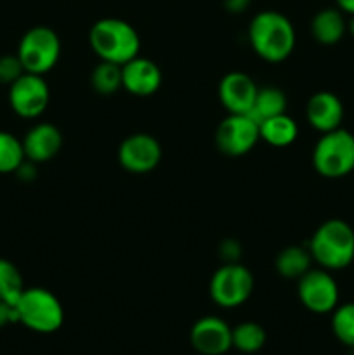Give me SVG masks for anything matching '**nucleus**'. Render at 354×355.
<instances>
[{"mask_svg":"<svg viewBox=\"0 0 354 355\" xmlns=\"http://www.w3.org/2000/svg\"><path fill=\"white\" fill-rule=\"evenodd\" d=\"M252 51L267 62H283L295 49V28L285 14L262 10L248 24Z\"/></svg>","mask_w":354,"mask_h":355,"instance_id":"1","label":"nucleus"},{"mask_svg":"<svg viewBox=\"0 0 354 355\" xmlns=\"http://www.w3.org/2000/svg\"><path fill=\"white\" fill-rule=\"evenodd\" d=\"M89 44L101 61L120 66L137 58L141 51L137 30L118 17H103L96 21L89 31Z\"/></svg>","mask_w":354,"mask_h":355,"instance_id":"2","label":"nucleus"},{"mask_svg":"<svg viewBox=\"0 0 354 355\" xmlns=\"http://www.w3.org/2000/svg\"><path fill=\"white\" fill-rule=\"evenodd\" d=\"M307 248L321 269H346L354 262V229L342 218H330L312 232Z\"/></svg>","mask_w":354,"mask_h":355,"instance_id":"3","label":"nucleus"},{"mask_svg":"<svg viewBox=\"0 0 354 355\" xmlns=\"http://www.w3.org/2000/svg\"><path fill=\"white\" fill-rule=\"evenodd\" d=\"M17 312V322L35 333L58 331L65 322V309L59 298L45 288H24L23 295L14 305Z\"/></svg>","mask_w":354,"mask_h":355,"instance_id":"4","label":"nucleus"},{"mask_svg":"<svg viewBox=\"0 0 354 355\" xmlns=\"http://www.w3.org/2000/svg\"><path fill=\"white\" fill-rule=\"evenodd\" d=\"M312 166L325 179H342L354 170V134L346 128L321 134L312 149Z\"/></svg>","mask_w":354,"mask_h":355,"instance_id":"5","label":"nucleus"},{"mask_svg":"<svg viewBox=\"0 0 354 355\" xmlns=\"http://www.w3.org/2000/svg\"><path fill=\"white\" fill-rule=\"evenodd\" d=\"M61 55V40L49 26H35L28 30L17 45V58L24 71L42 75L51 71Z\"/></svg>","mask_w":354,"mask_h":355,"instance_id":"6","label":"nucleus"},{"mask_svg":"<svg viewBox=\"0 0 354 355\" xmlns=\"http://www.w3.org/2000/svg\"><path fill=\"white\" fill-rule=\"evenodd\" d=\"M253 291V276L250 269L239 262L222 263L212 274L210 293L212 302L222 309H236L245 304Z\"/></svg>","mask_w":354,"mask_h":355,"instance_id":"7","label":"nucleus"},{"mask_svg":"<svg viewBox=\"0 0 354 355\" xmlns=\"http://www.w3.org/2000/svg\"><path fill=\"white\" fill-rule=\"evenodd\" d=\"M259 141V123L248 113H229L219 123L217 130H215V144H217V149L222 155L233 156V158H238V156L250 153Z\"/></svg>","mask_w":354,"mask_h":355,"instance_id":"8","label":"nucleus"},{"mask_svg":"<svg viewBox=\"0 0 354 355\" xmlns=\"http://www.w3.org/2000/svg\"><path fill=\"white\" fill-rule=\"evenodd\" d=\"M301 304L314 314H330L339 305V284L326 269H309L297 279Z\"/></svg>","mask_w":354,"mask_h":355,"instance_id":"9","label":"nucleus"},{"mask_svg":"<svg viewBox=\"0 0 354 355\" xmlns=\"http://www.w3.org/2000/svg\"><path fill=\"white\" fill-rule=\"evenodd\" d=\"M51 90L42 75L24 73L10 85L9 103L14 113L21 118L33 120L38 118L49 106Z\"/></svg>","mask_w":354,"mask_h":355,"instance_id":"10","label":"nucleus"},{"mask_svg":"<svg viewBox=\"0 0 354 355\" xmlns=\"http://www.w3.org/2000/svg\"><path fill=\"white\" fill-rule=\"evenodd\" d=\"M162 162V146L151 134L128 135L118 148V163L130 173L153 172Z\"/></svg>","mask_w":354,"mask_h":355,"instance_id":"11","label":"nucleus"},{"mask_svg":"<svg viewBox=\"0 0 354 355\" xmlns=\"http://www.w3.org/2000/svg\"><path fill=\"white\" fill-rule=\"evenodd\" d=\"M189 342L201 355H224L233 347V329L224 319L205 315L191 328Z\"/></svg>","mask_w":354,"mask_h":355,"instance_id":"12","label":"nucleus"},{"mask_svg":"<svg viewBox=\"0 0 354 355\" xmlns=\"http://www.w3.org/2000/svg\"><path fill=\"white\" fill-rule=\"evenodd\" d=\"M259 87L252 76L243 71H231L219 82V101L228 113H250Z\"/></svg>","mask_w":354,"mask_h":355,"instance_id":"13","label":"nucleus"},{"mask_svg":"<svg viewBox=\"0 0 354 355\" xmlns=\"http://www.w3.org/2000/svg\"><path fill=\"white\" fill-rule=\"evenodd\" d=\"M121 80L128 94L135 97H149L160 90L163 75L155 61L137 55L121 66Z\"/></svg>","mask_w":354,"mask_h":355,"instance_id":"14","label":"nucleus"},{"mask_svg":"<svg viewBox=\"0 0 354 355\" xmlns=\"http://www.w3.org/2000/svg\"><path fill=\"white\" fill-rule=\"evenodd\" d=\"M305 118L309 125L319 134L337 130L342 127L344 120V104L337 94L321 90L309 97L305 106Z\"/></svg>","mask_w":354,"mask_h":355,"instance_id":"15","label":"nucleus"},{"mask_svg":"<svg viewBox=\"0 0 354 355\" xmlns=\"http://www.w3.org/2000/svg\"><path fill=\"white\" fill-rule=\"evenodd\" d=\"M24 156L33 163H45L62 148V134L56 125L37 123L23 139Z\"/></svg>","mask_w":354,"mask_h":355,"instance_id":"16","label":"nucleus"},{"mask_svg":"<svg viewBox=\"0 0 354 355\" xmlns=\"http://www.w3.org/2000/svg\"><path fill=\"white\" fill-rule=\"evenodd\" d=\"M347 23L339 7H326L314 14L311 21V33L321 45H335L344 38Z\"/></svg>","mask_w":354,"mask_h":355,"instance_id":"17","label":"nucleus"},{"mask_svg":"<svg viewBox=\"0 0 354 355\" xmlns=\"http://www.w3.org/2000/svg\"><path fill=\"white\" fill-rule=\"evenodd\" d=\"M260 139L273 148H287L298 135L297 121L287 113L271 116L259 125Z\"/></svg>","mask_w":354,"mask_h":355,"instance_id":"18","label":"nucleus"},{"mask_svg":"<svg viewBox=\"0 0 354 355\" xmlns=\"http://www.w3.org/2000/svg\"><path fill=\"white\" fill-rule=\"evenodd\" d=\"M312 255L309 248L298 245L285 246L274 260V267H276L278 274L285 279H301L309 269H311Z\"/></svg>","mask_w":354,"mask_h":355,"instance_id":"19","label":"nucleus"},{"mask_svg":"<svg viewBox=\"0 0 354 355\" xmlns=\"http://www.w3.org/2000/svg\"><path fill=\"white\" fill-rule=\"evenodd\" d=\"M287 94L281 89H278V87L267 85L260 87V89L257 90L255 101H253V106L248 114L260 125L264 120H267V118L287 113Z\"/></svg>","mask_w":354,"mask_h":355,"instance_id":"20","label":"nucleus"},{"mask_svg":"<svg viewBox=\"0 0 354 355\" xmlns=\"http://www.w3.org/2000/svg\"><path fill=\"white\" fill-rule=\"evenodd\" d=\"M90 85L99 96H113L118 90L124 89L121 80V66L115 62L101 61L90 75Z\"/></svg>","mask_w":354,"mask_h":355,"instance_id":"21","label":"nucleus"},{"mask_svg":"<svg viewBox=\"0 0 354 355\" xmlns=\"http://www.w3.org/2000/svg\"><path fill=\"white\" fill-rule=\"evenodd\" d=\"M266 345V331L253 321H245L233 328V347L242 354H255Z\"/></svg>","mask_w":354,"mask_h":355,"instance_id":"22","label":"nucleus"},{"mask_svg":"<svg viewBox=\"0 0 354 355\" xmlns=\"http://www.w3.org/2000/svg\"><path fill=\"white\" fill-rule=\"evenodd\" d=\"M23 291L24 283L19 269L10 260L0 259V300L16 305Z\"/></svg>","mask_w":354,"mask_h":355,"instance_id":"23","label":"nucleus"},{"mask_svg":"<svg viewBox=\"0 0 354 355\" xmlns=\"http://www.w3.org/2000/svg\"><path fill=\"white\" fill-rule=\"evenodd\" d=\"M26 159L23 141L10 132L0 130V173H12Z\"/></svg>","mask_w":354,"mask_h":355,"instance_id":"24","label":"nucleus"},{"mask_svg":"<svg viewBox=\"0 0 354 355\" xmlns=\"http://www.w3.org/2000/svg\"><path fill=\"white\" fill-rule=\"evenodd\" d=\"M332 331L340 343L354 349V302L337 305L332 312Z\"/></svg>","mask_w":354,"mask_h":355,"instance_id":"25","label":"nucleus"},{"mask_svg":"<svg viewBox=\"0 0 354 355\" xmlns=\"http://www.w3.org/2000/svg\"><path fill=\"white\" fill-rule=\"evenodd\" d=\"M24 66L16 55H2L0 58V83L12 85L17 78L24 75Z\"/></svg>","mask_w":354,"mask_h":355,"instance_id":"26","label":"nucleus"},{"mask_svg":"<svg viewBox=\"0 0 354 355\" xmlns=\"http://www.w3.org/2000/svg\"><path fill=\"white\" fill-rule=\"evenodd\" d=\"M219 255L224 260V263H233L239 262V257H242V246L236 239H224L219 246Z\"/></svg>","mask_w":354,"mask_h":355,"instance_id":"27","label":"nucleus"},{"mask_svg":"<svg viewBox=\"0 0 354 355\" xmlns=\"http://www.w3.org/2000/svg\"><path fill=\"white\" fill-rule=\"evenodd\" d=\"M12 322H17L16 307L0 300V329L7 324H12Z\"/></svg>","mask_w":354,"mask_h":355,"instance_id":"28","label":"nucleus"},{"mask_svg":"<svg viewBox=\"0 0 354 355\" xmlns=\"http://www.w3.org/2000/svg\"><path fill=\"white\" fill-rule=\"evenodd\" d=\"M250 2H252V0H222V6H224V9L228 10V12L242 14L243 10L248 9Z\"/></svg>","mask_w":354,"mask_h":355,"instance_id":"29","label":"nucleus"},{"mask_svg":"<svg viewBox=\"0 0 354 355\" xmlns=\"http://www.w3.org/2000/svg\"><path fill=\"white\" fill-rule=\"evenodd\" d=\"M335 3L344 14H349L354 17V0H335Z\"/></svg>","mask_w":354,"mask_h":355,"instance_id":"30","label":"nucleus"},{"mask_svg":"<svg viewBox=\"0 0 354 355\" xmlns=\"http://www.w3.org/2000/svg\"><path fill=\"white\" fill-rule=\"evenodd\" d=\"M349 30H351V33L354 35V17H353V21H351V24H349Z\"/></svg>","mask_w":354,"mask_h":355,"instance_id":"31","label":"nucleus"}]
</instances>
